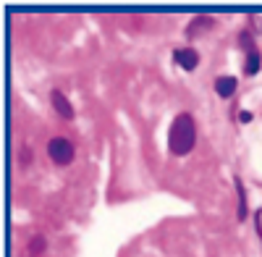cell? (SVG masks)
Returning a JSON list of instances; mask_svg holds the SVG:
<instances>
[{
    "label": "cell",
    "instance_id": "1",
    "mask_svg": "<svg viewBox=\"0 0 262 257\" xmlns=\"http://www.w3.org/2000/svg\"><path fill=\"white\" fill-rule=\"evenodd\" d=\"M196 142V126L191 113H179L176 121L170 123V132H168V147L173 155H189L194 149Z\"/></svg>",
    "mask_w": 262,
    "mask_h": 257
},
{
    "label": "cell",
    "instance_id": "2",
    "mask_svg": "<svg viewBox=\"0 0 262 257\" xmlns=\"http://www.w3.org/2000/svg\"><path fill=\"white\" fill-rule=\"evenodd\" d=\"M48 155L50 160H55L58 165H69L74 160V144L66 137H53L48 142Z\"/></svg>",
    "mask_w": 262,
    "mask_h": 257
},
{
    "label": "cell",
    "instance_id": "3",
    "mask_svg": "<svg viewBox=\"0 0 262 257\" xmlns=\"http://www.w3.org/2000/svg\"><path fill=\"white\" fill-rule=\"evenodd\" d=\"M50 102H53V108L58 111L60 118H66V121H71V118H74V105L69 102V97H66L63 92L53 90V92H50Z\"/></svg>",
    "mask_w": 262,
    "mask_h": 257
},
{
    "label": "cell",
    "instance_id": "4",
    "mask_svg": "<svg viewBox=\"0 0 262 257\" xmlns=\"http://www.w3.org/2000/svg\"><path fill=\"white\" fill-rule=\"evenodd\" d=\"M173 58H176V63H179L181 69H186V71H194V69H196V63H200V55H196L191 48L176 50V53H173Z\"/></svg>",
    "mask_w": 262,
    "mask_h": 257
},
{
    "label": "cell",
    "instance_id": "5",
    "mask_svg": "<svg viewBox=\"0 0 262 257\" xmlns=\"http://www.w3.org/2000/svg\"><path fill=\"white\" fill-rule=\"evenodd\" d=\"M215 92L221 95V97H231L236 92V79L233 76H221L215 81Z\"/></svg>",
    "mask_w": 262,
    "mask_h": 257
},
{
    "label": "cell",
    "instance_id": "6",
    "mask_svg": "<svg viewBox=\"0 0 262 257\" xmlns=\"http://www.w3.org/2000/svg\"><path fill=\"white\" fill-rule=\"evenodd\" d=\"M212 24H215V21H212L210 16H202V18H194L191 24H189V29H186V34H189V37H200V34H202L205 29H210Z\"/></svg>",
    "mask_w": 262,
    "mask_h": 257
},
{
    "label": "cell",
    "instance_id": "7",
    "mask_svg": "<svg viewBox=\"0 0 262 257\" xmlns=\"http://www.w3.org/2000/svg\"><path fill=\"white\" fill-rule=\"evenodd\" d=\"M236 195H238V221H244L247 218V212H249V207H247V195H244V186H242V179H236Z\"/></svg>",
    "mask_w": 262,
    "mask_h": 257
},
{
    "label": "cell",
    "instance_id": "8",
    "mask_svg": "<svg viewBox=\"0 0 262 257\" xmlns=\"http://www.w3.org/2000/svg\"><path fill=\"white\" fill-rule=\"evenodd\" d=\"M259 60H262V55H259L257 50H249V55H247V69H244L249 76L259 71Z\"/></svg>",
    "mask_w": 262,
    "mask_h": 257
},
{
    "label": "cell",
    "instance_id": "9",
    "mask_svg": "<svg viewBox=\"0 0 262 257\" xmlns=\"http://www.w3.org/2000/svg\"><path fill=\"white\" fill-rule=\"evenodd\" d=\"M42 252H45V239H42V237H34V239L29 242V254L37 257V254H42Z\"/></svg>",
    "mask_w": 262,
    "mask_h": 257
},
{
    "label": "cell",
    "instance_id": "10",
    "mask_svg": "<svg viewBox=\"0 0 262 257\" xmlns=\"http://www.w3.org/2000/svg\"><path fill=\"white\" fill-rule=\"evenodd\" d=\"M242 45H244V48H249V50H254V48H252V37H249V32H244V34H242Z\"/></svg>",
    "mask_w": 262,
    "mask_h": 257
},
{
    "label": "cell",
    "instance_id": "11",
    "mask_svg": "<svg viewBox=\"0 0 262 257\" xmlns=\"http://www.w3.org/2000/svg\"><path fill=\"white\" fill-rule=\"evenodd\" d=\"M238 121H242V123H249V121H252V113H249V111H242V113H238Z\"/></svg>",
    "mask_w": 262,
    "mask_h": 257
}]
</instances>
